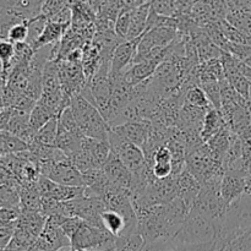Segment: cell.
I'll return each instance as SVG.
<instances>
[{"label": "cell", "mask_w": 251, "mask_h": 251, "mask_svg": "<svg viewBox=\"0 0 251 251\" xmlns=\"http://www.w3.org/2000/svg\"><path fill=\"white\" fill-rule=\"evenodd\" d=\"M222 222L199 212L191 207L188 217L178 230L173 240L174 245H198L206 243H216L221 232Z\"/></svg>", "instance_id": "cell-1"}, {"label": "cell", "mask_w": 251, "mask_h": 251, "mask_svg": "<svg viewBox=\"0 0 251 251\" xmlns=\"http://www.w3.org/2000/svg\"><path fill=\"white\" fill-rule=\"evenodd\" d=\"M69 107L73 110L78 127L86 137L108 141L112 126L90 100L82 95H77L71 100Z\"/></svg>", "instance_id": "cell-2"}, {"label": "cell", "mask_w": 251, "mask_h": 251, "mask_svg": "<svg viewBox=\"0 0 251 251\" xmlns=\"http://www.w3.org/2000/svg\"><path fill=\"white\" fill-rule=\"evenodd\" d=\"M249 228H251V196L244 194L227 207L221 232L216 239V248L227 244Z\"/></svg>", "instance_id": "cell-3"}, {"label": "cell", "mask_w": 251, "mask_h": 251, "mask_svg": "<svg viewBox=\"0 0 251 251\" xmlns=\"http://www.w3.org/2000/svg\"><path fill=\"white\" fill-rule=\"evenodd\" d=\"M71 248L76 251H104L115 248L117 237L104 226H92L83 222L71 238Z\"/></svg>", "instance_id": "cell-4"}, {"label": "cell", "mask_w": 251, "mask_h": 251, "mask_svg": "<svg viewBox=\"0 0 251 251\" xmlns=\"http://www.w3.org/2000/svg\"><path fill=\"white\" fill-rule=\"evenodd\" d=\"M108 142H109L112 151L119 157L120 161L125 164V167L131 173H136L147 163L141 147L127 141L114 129L110 130Z\"/></svg>", "instance_id": "cell-5"}, {"label": "cell", "mask_w": 251, "mask_h": 251, "mask_svg": "<svg viewBox=\"0 0 251 251\" xmlns=\"http://www.w3.org/2000/svg\"><path fill=\"white\" fill-rule=\"evenodd\" d=\"M41 176L66 186L83 188L82 174L73 166L70 158L60 162H48L39 164Z\"/></svg>", "instance_id": "cell-6"}, {"label": "cell", "mask_w": 251, "mask_h": 251, "mask_svg": "<svg viewBox=\"0 0 251 251\" xmlns=\"http://www.w3.org/2000/svg\"><path fill=\"white\" fill-rule=\"evenodd\" d=\"M36 189L41 199H49V200H54L56 202H65V201L85 196L83 188L61 185V184L55 183L43 176H41V178L37 181Z\"/></svg>", "instance_id": "cell-7"}, {"label": "cell", "mask_w": 251, "mask_h": 251, "mask_svg": "<svg viewBox=\"0 0 251 251\" xmlns=\"http://www.w3.org/2000/svg\"><path fill=\"white\" fill-rule=\"evenodd\" d=\"M102 169L112 185L130 193V189L132 185V173L125 167V164L120 161L119 157L113 151L110 152L109 157H108L107 162L102 167Z\"/></svg>", "instance_id": "cell-8"}, {"label": "cell", "mask_w": 251, "mask_h": 251, "mask_svg": "<svg viewBox=\"0 0 251 251\" xmlns=\"http://www.w3.org/2000/svg\"><path fill=\"white\" fill-rule=\"evenodd\" d=\"M34 247L43 251H59L71 247V240L59 226L47 218L46 227L37 239Z\"/></svg>", "instance_id": "cell-9"}, {"label": "cell", "mask_w": 251, "mask_h": 251, "mask_svg": "<svg viewBox=\"0 0 251 251\" xmlns=\"http://www.w3.org/2000/svg\"><path fill=\"white\" fill-rule=\"evenodd\" d=\"M141 37L132 41H124L115 48L112 56V65H110V74L112 76L122 75L130 66L132 65V60L136 54L137 44Z\"/></svg>", "instance_id": "cell-10"}, {"label": "cell", "mask_w": 251, "mask_h": 251, "mask_svg": "<svg viewBox=\"0 0 251 251\" xmlns=\"http://www.w3.org/2000/svg\"><path fill=\"white\" fill-rule=\"evenodd\" d=\"M245 180L247 176L240 172H226L221 181V195L227 207L244 195Z\"/></svg>", "instance_id": "cell-11"}, {"label": "cell", "mask_w": 251, "mask_h": 251, "mask_svg": "<svg viewBox=\"0 0 251 251\" xmlns=\"http://www.w3.org/2000/svg\"><path fill=\"white\" fill-rule=\"evenodd\" d=\"M163 59H150L132 64L124 73V78L130 86H137L145 81L150 80L154 75L158 66L163 63Z\"/></svg>", "instance_id": "cell-12"}, {"label": "cell", "mask_w": 251, "mask_h": 251, "mask_svg": "<svg viewBox=\"0 0 251 251\" xmlns=\"http://www.w3.org/2000/svg\"><path fill=\"white\" fill-rule=\"evenodd\" d=\"M115 131L119 132L123 137L127 140V141L132 142L136 146L144 147L145 142H146L147 137L150 135V130H151V123L150 122H127L124 124L117 125L113 126Z\"/></svg>", "instance_id": "cell-13"}, {"label": "cell", "mask_w": 251, "mask_h": 251, "mask_svg": "<svg viewBox=\"0 0 251 251\" xmlns=\"http://www.w3.org/2000/svg\"><path fill=\"white\" fill-rule=\"evenodd\" d=\"M176 190H178V198H180L190 207H193L194 202H195L196 198L201 190V184L185 168L180 174L176 176Z\"/></svg>", "instance_id": "cell-14"}, {"label": "cell", "mask_w": 251, "mask_h": 251, "mask_svg": "<svg viewBox=\"0 0 251 251\" xmlns=\"http://www.w3.org/2000/svg\"><path fill=\"white\" fill-rule=\"evenodd\" d=\"M71 7V28L85 29L93 26L97 20V14L95 10L86 2L80 0H73Z\"/></svg>", "instance_id": "cell-15"}, {"label": "cell", "mask_w": 251, "mask_h": 251, "mask_svg": "<svg viewBox=\"0 0 251 251\" xmlns=\"http://www.w3.org/2000/svg\"><path fill=\"white\" fill-rule=\"evenodd\" d=\"M47 218L48 217L39 211H21V215L15 222V226L38 239L46 227Z\"/></svg>", "instance_id": "cell-16"}, {"label": "cell", "mask_w": 251, "mask_h": 251, "mask_svg": "<svg viewBox=\"0 0 251 251\" xmlns=\"http://www.w3.org/2000/svg\"><path fill=\"white\" fill-rule=\"evenodd\" d=\"M82 69L85 73L87 83L96 76L102 65V54L100 47L95 42H88L82 48Z\"/></svg>", "instance_id": "cell-17"}, {"label": "cell", "mask_w": 251, "mask_h": 251, "mask_svg": "<svg viewBox=\"0 0 251 251\" xmlns=\"http://www.w3.org/2000/svg\"><path fill=\"white\" fill-rule=\"evenodd\" d=\"M70 26L71 25L58 24V22L48 20L43 32H42L41 37H39L38 41H37L36 44L33 46V50L36 51L46 46H53V44L59 43V42L63 39L66 31L70 28Z\"/></svg>", "instance_id": "cell-18"}, {"label": "cell", "mask_w": 251, "mask_h": 251, "mask_svg": "<svg viewBox=\"0 0 251 251\" xmlns=\"http://www.w3.org/2000/svg\"><path fill=\"white\" fill-rule=\"evenodd\" d=\"M150 10H151V5L150 2L144 5H140V6L132 7L131 12V25H130L129 34L126 37V41H132V39H136L139 37H141L142 34L146 31V25H147V19H149Z\"/></svg>", "instance_id": "cell-19"}, {"label": "cell", "mask_w": 251, "mask_h": 251, "mask_svg": "<svg viewBox=\"0 0 251 251\" xmlns=\"http://www.w3.org/2000/svg\"><path fill=\"white\" fill-rule=\"evenodd\" d=\"M230 134L232 130L226 125L223 126L217 134L213 135L206 144H207L208 149H210L211 153H212L213 158L216 161L223 163L226 153H227L228 149H229V142H230Z\"/></svg>", "instance_id": "cell-20"}, {"label": "cell", "mask_w": 251, "mask_h": 251, "mask_svg": "<svg viewBox=\"0 0 251 251\" xmlns=\"http://www.w3.org/2000/svg\"><path fill=\"white\" fill-rule=\"evenodd\" d=\"M198 77L199 86L201 83L215 82V81H221L226 78L225 69H223L221 59H212V60L200 63L198 68Z\"/></svg>", "instance_id": "cell-21"}, {"label": "cell", "mask_w": 251, "mask_h": 251, "mask_svg": "<svg viewBox=\"0 0 251 251\" xmlns=\"http://www.w3.org/2000/svg\"><path fill=\"white\" fill-rule=\"evenodd\" d=\"M82 147L85 150H87L88 153L92 156V158L95 159V162L100 168L104 166L110 152H112L109 142L103 141V140L91 139V137H85L83 139Z\"/></svg>", "instance_id": "cell-22"}, {"label": "cell", "mask_w": 251, "mask_h": 251, "mask_svg": "<svg viewBox=\"0 0 251 251\" xmlns=\"http://www.w3.org/2000/svg\"><path fill=\"white\" fill-rule=\"evenodd\" d=\"M227 124H226L220 110L211 107L207 110V113H206L205 119H203L202 129H201V139H202V141L206 144L213 135L217 134Z\"/></svg>", "instance_id": "cell-23"}, {"label": "cell", "mask_w": 251, "mask_h": 251, "mask_svg": "<svg viewBox=\"0 0 251 251\" xmlns=\"http://www.w3.org/2000/svg\"><path fill=\"white\" fill-rule=\"evenodd\" d=\"M53 118H58L53 110H50L42 103L37 102V104L34 105L31 114H29V129H31L32 134L36 136L37 132Z\"/></svg>", "instance_id": "cell-24"}, {"label": "cell", "mask_w": 251, "mask_h": 251, "mask_svg": "<svg viewBox=\"0 0 251 251\" xmlns=\"http://www.w3.org/2000/svg\"><path fill=\"white\" fill-rule=\"evenodd\" d=\"M5 1L12 10L21 14L27 20H31L41 15L42 6L46 0H5Z\"/></svg>", "instance_id": "cell-25"}, {"label": "cell", "mask_w": 251, "mask_h": 251, "mask_svg": "<svg viewBox=\"0 0 251 251\" xmlns=\"http://www.w3.org/2000/svg\"><path fill=\"white\" fill-rule=\"evenodd\" d=\"M103 226L109 233H112L114 237H119L126 233V222L124 217L113 210H105L100 216Z\"/></svg>", "instance_id": "cell-26"}, {"label": "cell", "mask_w": 251, "mask_h": 251, "mask_svg": "<svg viewBox=\"0 0 251 251\" xmlns=\"http://www.w3.org/2000/svg\"><path fill=\"white\" fill-rule=\"evenodd\" d=\"M37 242V238L31 235L29 233L25 232L21 228H17L15 226V233L11 242L7 245V251H28L31 248L34 247Z\"/></svg>", "instance_id": "cell-27"}, {"label": "cell", "mask_w": 251, "mask_h": 251, "mask_svg": "<svg viewBox=\"0 0 251 251\" xmlns=\"http://www.w3.org/2000/svg\"><path fill=\"white\" fill-rule=\"evenodd\" d=\"M70 161L73 163V166L80 172L81 174H85L87 172L91 171H95V169H100V167H98V164L96 163L95 159L92 158L90 153H88L87 150L83 149L81 146V149L78 150L77 152H75L74 154H71L70 157Z\"/></svg>", "instance_id": "cell-28"}, {"label": "cell", "mask_w": 251, "mask_h": 251, "mask_svg": "<svg viewBox=\"0 0 251 251\" xmlns=\"http://www.w3.org/2000/svg\"><path fill=\"white\" fill-rule=\"evenodd\" d=\"M56 136H58V118H53L37 132L32 142L46 145V146H55Z\"/></svg>", "instance_id": "cell-29"}, {"label": "cell", "mask_w": 251, "mask_h": 251, "mask_svg": "<svg viewBox=\"0 0 251 251\" xmlns=\"http://www.w3.org/2000/svg\"><path fill=\"white\" fill-rule=\"evenodd\" d=\"M226 21L243 33L251 36V11H228Z\"/></svg>", "instance_id": "cell-30"}, {"label": "cell", "mask_w": 251, "mask_h": 251, "mask_svg": "<svg viewBox=\"0 0 251 251\" xmlns=\"http://www.w3.org/2000/svg\"><path fill=\"white\" fill-rule=\"evenodd\" d=\"M15 58V44L7 39H0V63H1V73L6 81L7 75L11 70L12 60Z\"/></svg>", "instance_id": "cell-31"}, {"label": "cell", "mask_w": 251, "mask_h": 251, "mask_svg": "<svg viewBox=\"0 0 251 251\" xmlns=\"http://www.w3.org/2000/svg\"><path fill=\"white\" fill-rule=\"evenodd\" d=\"M20 186L0 185V208L20 206Z\"/></svg>", "instance_id": "cell-32"}, {"label": "cell", "mask_w": 251, "mask_h": 251, "mask_svg": "<svg viewBox=\"0 0 251 251\" xmlns=\"http://www.w3.org/2000/svg\"><path fill=\"white\" fill-rule=\"evenodd\" d=\"M213 251H251V228L227 244L217 247Z\"/></svg>", "instance_id": "cell-33"}, {"label": "cell", "mask_w": 251, "mask_h": 251, "mask_svg": "<svg viewBox=\"0 0 251 251\" xmlns=\"http://www.w3.org/2000/svg\"><path fill=\"white\" fill-rule=\"evenodd\" d=\"M185 103L198 108H211L210 100L200 86H193L185 92Z\"/></svg>", "instance_id": "cell-34"}, {"label": "cell", "mask_w": 251, "mask_h": 251, "mask_svg": "<svg viewBox=\"0 0 251 251\" xmlns=\"http://www.w3.org/2000/svg\"><path fill=\"white\" fill-rule=\"evenodd\" d=\"M131 12L132 6H125L118 15L117 21H115V33L123 41H126V37L129 34L130 25H131Z\"/></svg>", "instance_id": "cell-35"}, {"label": "cell", "mask_w": 251, "mask_h": 251, "mask_svg": "<svg viewBox=\"0 0 251 251\" xmlns=\"http://www.w3.org/2000/svg\"><path fill=\"white\" fill-rule=\"evenodd\" d=\"M47 22H48V19H47L43 14L38 15V16L33 17V19L27 21V25H28V38H27V43H28L32 48H33L36 42L38 41V38L41 37Z\"/></svg>", "instance_id": "cell-36"}, {"label": "cell", "mask_w": 251, "mask_h": 251, "mask_svg": "<svg viewBox=\"0 0 251 251\" xmlns=\"http://www.w3.org/2000/svg\"><path fill=\"white\" fill-rule=\"evenodd\" d=\"M200 87L205 91L206 96H207L208 100H210L211 105L216 109H221V104H222V100H221V88H220V81H215V82H206L201 83Z\"/></svg>", "instance_id": "cell-37"}, {"label": "cell", "mask_w": 251, "mask_h": 251, "mask_svg": "<svg viewBox=\"0 0 251 251\" xmlns=\"http://www.w3.org/2000/svg\"><path fill=\"white\" fill-rule=\"evenodd\" d=\"M151 10L156 14L167 17H174L176 15V1L174 0H151Z\"/></svg>", "instance_id": "cell-38"}, {"label": "cell", "mask_w": 251, "mask_h": 251, "mask_svg": "<svg viewBox=\"0 0 251 251\" xmlns=\"http://www.w3.org/2000/svg\"><path fill=\"white\" fill-rule=\"evenodd\" d=\"M227 51L251 68V46L228 42Z\"/></svg>", "instance_id": "cell-39"}, {"label": "cell", "mask_w": 251, "mask_h": 251, "mask_svg": "<svg viewBox=\"0 0 251 251\" xmlns=\"http://www.w3.org/2000/svg\"><path fill=\"white\" fill-rule=\"evenodd\" d=\"M27 38H28V25H27V21H25L14 25L11 27L9 33H7L6 39L11 42V43L16 44L27 42Z\"/></svg>", "instance_id": "cell-40"}, {"label": "cell", "mask_w": 251, "mask_h": 251, "mask_svg": "<svg viewBox=\"0 0 251 251\" xmlns=\"http://www.w3.org/2000/svg\"><path fill=\"white\" fill-rule=\"evenodd\" d=\"M73 0H46L42 6L41 14H43L47 19H51L54 15L58 14L64 7L69 6Z\"/></svg>", "instance_id": "cell-41"}, {"label": "cell", "mask_w": 251, "mask_h": 251, "mask_svg": "<svg viewBox=\"0 0 251 251\" xmlns=\"http://www.w3.org/2000/svg\"><path fill=\"white\" fill-rule=\"evenodd\" d=\"M21 215V207H5L0 208V226L12 225Z\"/></svg>", "instance_id": "cell-42"}, {"label": "cell", "mask_w": 251, "mask_h": 251, "mask_svg": "<svg viewBox=\"0 0 251 251\" xmlns=\"http://www.w3.org/2000/svg\"><path fill=\"white\" fill-rule=\"evenodd\" d=\"M176 247L172 239H159L145 243L141 251H171Z\"/></svg>", "instance_id": "cell-43"}, {"label": "cell", "mask_w": 251, "mask_h": 251, "mask_svg": "<svg viewBox=\"0 0 251 251\" xmlns=\"http://www.w3.org/2000/svg\"><path fill=\"white\" fill-rule=\"evenodd\" d=\"M15 233V223L0 227V250H5L11 242Z\"/></svg>", "instance_id": "cell-44"}, {"label": "cell", "mask_w": 251, "mask_h": 251, "mask_svg": "<svg viewBox=\"0 0 251 251\" xmlns=\"http://www.w3.org/2000/svg\"><path fill=\"white\" fill-rule=\"evenodd\" d=\"M82 223H83V221L80 220V218L70 217L60 226V228L63 229V232L65 233V234L71 239V238H73V235L77 232V229L81 227V225H82Z\"/></svg>", "instance_id": "cell-45"}, {"label": "cell", "mask_w": 251, "mask_h": 251, "mask_svg": "<svg viewBox=\"0 0 251 251\" xmlns=\"http://www.w3.org/2000/svg\"><path fill=\"white\" fill-rule=\"evenodd\" d=\"M216 249V243H206L198 245H176L171 251H213Z\"/></svg>", "instance_id": "cell-46"}, {"label": "cell", "mask_w": 251, "mask_h": 251, "mask_svg": "<svg viewBox=\"0 0 251 251\" xmlns=\"http://www.w3.org/2000/svg\"><path fill=\"white\" fill-rule=\"evenodd\" d=\"M229 11H251V0H225Z\"/></svg>", "instance_id": "cell-47"}, {"label": "cell", "mask_w": 251, "mask_h": 251, "mask_svg": "<svg viewBox=\"0 0 251 251\" xmlns=\"http://www.w3.org/2000/svg\"><path fill=\"white\" fill-rule=\"evenodd\" d=\"M176 7V15H189L196 0H174ZM174 16V17H176Z\"/></svg>", "instance_id": "cell-48"}, {"label": "cell", "mask_w": 251, "mask_h": 251, "mask_svg": "<svg viewBox=\"0 0 251 251\" xmlns=\"http://www.w3.org/2000/svg\"><path fill=\"white\" fill-rule=\"evenodd\" d=\"M10 119H11V108H5L0 112V132L7 131Z\"/></svg>", "instance_id": "cell-49"}, {"label": "cell", "mask_w": 251, "mask_h": 251, "mask_svg": "<svg viewBox=\"0 0 251 251\" xmlns=\"http://www.w3.org/2000/svg\"><path fill=\"white\" fill-rule=\"evenodd\" d=\"M80 1H83V2H86V4L90 5V6L95 10L96 14H97L98 7H100V0H80Z\"/></svg>", "instance_id": "cell-50"}, {"label": "cell", "mask_w": 251, "mask_h": 251, "mask_svg": "<svg viewBox=\"0 0 251 251\" xmlns=\"http://www.w3.org/2000/svg\"><path fill=\"white\" fill-rule=\"evenodd\" d=\"M245 194L251 196V176H247V180H245Z\"/></svg>", "instance_id": "cell-51"}, {"label": "cell", "mask_w": 251, "mask_h": 251, "mask_svg": "<svg viewBox=\"0 0 251 251\" xmlns=\"http://www.w3.org/2000/svg\"><path fill=\"white\" fill-rule=\"evenodd\" d=\"M5 109L4 100H2V87H0V112Z\"/></svg>", "instance_id": "cell-52"}, {"label": "cell", "mask_w": 251, "mask_h": 251, "mask_svg": "<svg viewBox=\"0 0 251 251\" xmlns=\"http://www.w3.org/2000/svg\"><path fill=\"white\" fill-rule=\"evenodd\" d=\"M150 1H151V0H135L134 7H135V6H140V5L147 4V2H150Z\"/></svg>", "instance_id": "cell-53"}, {"label": "cell", "mask_w": 251, "mask_h": 251, "mask_svg": "<svg viewBox=\"0 0 251 251\" xmlns=\"http://www.w3.org/2000/svg\"><path fill=\"white\" fill-rule=\"evenodd\" d=\"M123 1L125 2V5H126V6H132V7H134L135 0H123Z\"/></svg>", "instance_id": "cell-54"}, {"label": "cell", "mask_w": 251, "mask_h": 251, "mask_svg": "<svg viewBox=\"0 0 251 251\" xmlns=\"http://www.w3.org/2000/svg\"><path fill=\"white\" fill-rule=\"evenodd\" d=\"M28 251H43V250H41V249H38V248L33 247V248H31V249H29Z\"/></svg>", "instance_id": "cell-55"}, {"label": "cell", "mask_w": 251, "mask_h": 251, "mask_svg": "<svg viewBox=\"0 0 251 251\" xmlns=\"http://www.w3.org/2000/svg\"><path fill=\"white\" fill-rule=\"evenodd\" d=\"M0 227H1V226H0Z\"/></svg>", "instance_id": "cell-56"}]
</instances>
